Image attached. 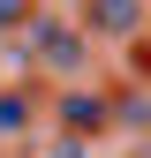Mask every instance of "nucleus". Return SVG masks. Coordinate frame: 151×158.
Segmentation results:
<instances>
[{
	"instance_id": "7ed1b4c3",
	"label": "nucleus",
	"mask_w": 151,
	"mask_h": 158,
	"mask_svg": "<svg viewBox=\"0 0 151 158\" xmlns=\"http://www.w3.org/2000/svg\"><path fill=\"white\" fill-rule=\"evenodd\" d=\"M61 121H68L76 143H83L91 128H106V98H98V90H83V98H76V90H68V98H61Z\"/></svg>"
},
{
	"instance_id": "f03ea898",
	"label": "nucleus",
	"mask_w": 151,
	"mask_h": 158,
	"mask_svg": "<svg viewBox=\"0 0 151 158\" xmlns=\"http://www.w3.org/2000/svg\"><path fill=\"white\" fill-rule=\"evenodd\" d=\"M83 15H91V30H106V38H136L144 30V0H83Z\"/></svg>"
},
{
	"instance_id": "39448f33",
	"label": "nucleus",
	"mask_w": 151,
	"mask_h": 158,
	"mask_svg": "<svg viewBox=\"0 0 151 158\" xmlns=\"http://www.w3.org/2000/svg\"><path fill=\"white\" fill-rule=\"evenodd\" d=\"M128 60H136V75L151 83V30H136V38H128Z\"/></svg>"
},
{
	"instance_id": "423d86ee",
	"label": "nucleus",
	"mask_w": 151,
	"mask_h": 158,
	"mask_svg": "<svg viewBox=\"0 0 151 158\" xmlns=\"http://www.w3.org/2000/svg\"><path fill=\"white\" fill-rule=\"evenodd\" d=\"M15 23H30V0H0V30H15Z\"/></svg>"
},
{
	"instance_id": "0eeeda50",
	"label": "nucleus",
	"mask_w": 151,
	"mask_h": 158,
	"mask_svg": "<svg viewBox=\"0 0 151 158\" xmlns=\"http://www.w3.org/2000/svg\"><path fill=\"white\" fill-rule=\"evenodd\" d=\"M53 158H83V143H76V135H61V143H53Z\"/></svg>"
},
{
	"instance_id": "20e7f679",
	"label": "nucleus",
	"mask_w": 151,
	"mask_h": 158,
	"mask_svg": "<svg viewBox=\"0 0 151 158\" xmlns=\"http://www.w3.org/2000/svg\"><path fill=\"white\" fill-rule=\"evenodd\" d=\"M23 121H30V106H23V98H0V135H15Z\"/></svg>"
},
{
	"instance_id": "f257e3e1",
	"label": "nucleus",
	"mask_w": 151,
	"mask_h": 158,
	"mask_svg": "<svg viewBox=\"0 0 151 158\" xmlns=\"http://www.w3.org/2000/svg\"><path fill=\"white\" fill-rule=\"evenodd\" d=\"M30 45L45 53L61 75H68V68H83V30H76V23H61V15H30Z\"/></svg>"
}]
</instances>
